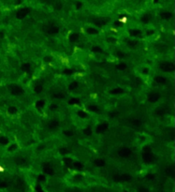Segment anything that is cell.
<instances>
[{
    "mask_svg": "<svg viewBox=\"0 0 175 192\" xmlns=\"http://www.w3.org/2000/svg\"><path fill=\"white\" fill-rule=\"evenodd\" d=\"M17 146H18L17 144H12V145L11 146V148H9V150H10V151H13V150H16V149H17Z\"/></svg>",
    "mask_w": 175,
    "mask_h": 192,
    "instance_id": "681fc988",
    "label": "cell"
},
{
    "mask_svg": "<svg viewBox=\"0 0 175 192\" xmlns=\"http://www.w3.org/2000/svg\"><path fill=\"white\" fill-rule=\"evenodd\" d=\"M22 2H23V0H17V2H16V3H17V4H21Z\"/></svg>",
    "mask_w": 175,
    "mask_h": 192,
    "instance_id": "6f0895ef",
    "label": "cell"
},
{
    "mask_svg": "<svg viewBox=\"0 0 175 192\" xmlns=\"http://www.w3.org/2000/svg\"><path fill=\"white\" fill-rule=\"evenodd\" d=\"M79 39H80V35H79L78 33H72V34H70L69 37H68V40L71 43H74L76 42V41H78Z\"/></svg>",
    "mask_w": 175,
    "mask_h": 192,
    "instance_id": "4fadbf2b",
    "label": "cell"
},
{
    "mask_svg": "<svg viewBox=\"0 0 175 192\" xmlns=\"http://www.w3.org/2000/svg\"><path fill=\"white\" fill-rule=\"evenodd\" d=\"M64 74H67V75H70V74H72L73 72H74V69H65L64 71Z\"/></svg>",
    "mask_w": 175,
    "mask_h": 192,
    "instance_id": "7bdbcfd3",
    "label": "cell"
},
{
    "mask_svg": "<svg viewBox=\"0 0 175 192\" xmlns=\"http://www.w3.org/2000/svg\"><path fill=\"white\" fill-rule=\"evenodd\" d=\"M86 31H87V33H88L89 35H97V34H98V30H97V29L94 28V27H88Z\"/></svg>",
    "mask_w": 175,
    "mask_h": 192,
    "instance_id": "cb8c5ba5",
    "label": "cell"
},
{
    "mask_svg": "<svg viewBox=\"0 0 175 192\" xmlns=\"http://www.w3.org/2000/svg\"><path fill=\"white\" fill-rule=\"evenodd\" d=\"M118 155L120 157L123 158H126V157H130L132 155V150L128 148V147H122L118 151Z\"/></svg>",
    "mask_w": 175,
    "mask_h": 192,
    "instance_id": "5b68a950",
    "label": "cell"
},
{
    "mask_svg": "<svg viewBox=\"0 0 175 192\" xmlns=\"http://www.w3.org/2000/svg\"><path fill=\"white\" fill-rule=\"evenodd\" d=\"M131 179V176L127 173H124V174H121L119 175V180L120 181H128Z\"/></svg>",
    "mask_w": 175,
    "mask_h": 192,
    "instance_id": "44dd1931",
    "label": "cell"
},
{
    "mask_svg": "<svg viewBox=\"0 0 175 192\" xmlns=\"http://www.w3.org/2000/svg\"><path fill=\"white\" fill-rule=\"evenodd\" d=\"M154 159H155V157H154V153L152 152V150L151 148L149 147H145L144 149H143V152H142V160L147 164H152L154 162Z\"/></svg>",
    "mask_w": 175,
    "mask_h": 192,
    "instance_id": "6da1fadb",
    "label": "cell"
},
{
    "mask_svg": "<svg viewBox=\"0 0 175 192\" xmlns=\"http://www.w3.org/2000/svg\"><path fill=\"white\" fill-rule=\"evenodd\" d=\"M35 92L37 93V94H39V93H41L42 92V90H43V86L41 85V84H39V83H38V84H36L35 85Z\"/></svg>",
    "mask_w": 175,
    "mask_h": 192,
    "instance_id": "1f68e13d",
    "label": "cell"
},
{
    "mask_svg": "<svg viewBox=\"0 0 175 192\" xmlns=\"http://www.w3.org/2000/svg\"><path fill=\"white\" fill-rule=\"evenodd\" d=\"M59 153L61 155H67L68 153V148H67V147H61L60 149H59Z\"/></svg>",
    "mask_w": 175,
    "mask_h": 192,
    "instance_id": "d590c367",
    "label": "cell"
},
{
    "mask_svg": "<svg viewBox=\"0 0 175 192\" xmlns=\"http://www.w3.org/2000/svg\"><path fill=\"white\" fill-rule=\"evenodd\" d=\"M160 68L165 72H172L174 71V64L172 62H168V61H164L160 63L159 65Z\"/></svg>",
    "mask_w": 175,
    "mask_h": 192,
    "instance_id": "3957f363",
    "label": "cell"
},
{
    "mask_svg": "<svg viewBox=\"0 0 175 192\" xmlns=\"http://www.w3.org/2000/svg\"><path fill=\"white\" fill-rule=\"evenodd\" d=\"M151 19H152V16L150 14H144L140 17V22L143 24H148L151 21Z\"/></svg>",
    "mask_w": 175,
    "mask_h": 192,
    "instance_id": "ac0fdd59",
    "label": "cell"
},
{
    "mask_svg": "<svg viewBox=\"0 0 175 192\" xmlns=\"http://www.w3.org/2000/svg\"><path fill=\"white\" fill-rule=\"evenodd\" d=\"M53 98H54V99H60V98H63V95L62 94H54V95H53Z\"/></svg>",
    "mask_w": 175,
    "mask_h": 192,
    "instance_id": "c3c4849f",
    "label": "cell"
},
{
    "mask_svg": "<svg viewBox=\"0 0 175 192\" xmlns=\"http://www.w3.org/2000/svg\"><path fill=\"white\" fill-rule=\"evenodd\" d=\"M15 162L17 164H20V165H25L26 164V160L24 157H17L15 159Z\"/></svg>",
    "mask_w": 175,
    "mask_h": 192,
    "instance_id": "83f0119b",
    "label": "cell"
},
{
    "mask_svg": "<svg viewBox=\"0 0 175 192\" xmlns=\"http://www.w3.org/2000/svg\"><path fill=\"white\" fill-rule=\"evenodd\" d=\"M111 94H113V95H121L124 93V89L121 88V87H116V88H113L112 90L111 91Z\"/></svg>",
    "mask_w": 175,
    "mask_h": 192,
    "instance_id": "d6986e66",
    "label": "cell"
},
{
    "mask_svg": "<svg viewBox=\"0 0 175 192\" xmlns=\"http://www.w3.org/2000/svg\"><path fill=\"white\" fill-rule=\"evenodd\" d=\"M64 134H65V135L68 136V137H70V136H72V134H73V132H72L71 130H65V131H64Z\"/></svg>",
    "mask_w": 175,
    "mask_h": 192,
    "instance_id": "bcb514c9",
    "label": "cell"
},
{
    "mask_svg": "<svg viewBox=\"0 0 175 192\" xmlns=\"http://www.w3.org/2000/svg\"><path fill=\"white\" fill-rule=\"evenodd\" d=\"M154 3H157V2H158V0H154Z\"/></svg>",
    "mask_w": 175,
    "mask_h": 192,
    "instance_id": "680465c9",
    "label": "cell"
},
{
    "mask_svg": "<svg viewBox=\"0 0 175 192\" xmlns=\"http://www.w3.org/2000/svg\"><path fill=\"white\" fill-rule=\"evenodd\" d=\"M44 106H45V101L43 100H39L36 102V107L38 109H41V108H43Z\"/></svg>",
    "mask_w": 175,
    "mask_h": 192,
    "instance_id": "4316f807",
    "label": "cell"
},
{
    "mask_svg": "<svg viewBox=\"0 0 175 192\" xmlns=\"http://www.w3.org/2000/svg\"><path fill=\"white\" fill-rule=\"evenodd\" d=\"M146 178L148 180H153L154 178V175L153 174V173H148V174L146 175Z\"/></svg>",
    "mask_w": 175,
    "mask_h": 192,
    "instance_id": "7dc6e473",
    "label": "cell"
},
{
    "mask_svg": "<svg viewBox=\"0 0 175 192\" xmlns=\"http://www.w3.org/2000/svg\"><path fill=\"white\" fill-rule=\"evenodd\" d=\"M92 51H93V52H97V53H101V52H102L101 48H100V47H97V46L92 47Z\"/></svg>",
    "mask_w": 175,
    "mask_h": 192,
    "instance_id": "60d3db41",
    "label": "cell"
},
{
    "mask_svg": "<svg viewBox=\"0 0 175 192\" xmlns=\"http://www.w3.org/2000/svg\"><path fill=\"white\" fill-rule=\"evenodd\" d=\"M22 69L25 72H30L31 71V65L29 63H24L22 65Z\"/></svg>",
    "mask_w": 175,
    "mask_h": 192,
    "instance_id": "ffe728a7",
    "label": "cell"
},
{
    "mask_svg": "<svg viewBox=\"0 0 175 192\" xmlns=\"http://www.w3.org/2000/svg\"><path fill=\"white\" fill-rule=\"evenodd\" d=\"M11 93L12 96H21L25 93V90L19 85H12L11 87Z\"/></svg>",
    "mask_w": 175,
    "mask_h": 192,
    "instance_id": "ba28073f",
    "label": "cell"
},
{
    "mask_svg": "<svg viewBox=\"0 0 175 192\" xmlns=\"http://www.w3.org/2000/svg\"><path fill=\"white\" fill-rule=\"evenodd\" d=\"M59 125H60L59 121H58V120H55V119H54V120H52V121L49 123L48 127H49V128H50L51 130H55L56 128H59Z\"/></svg>",
    "mask_w": 175,
    "mask_h": 192,
    "instance_id": "30bf717a",
    "label": "cell"
},
{
    "mask_svg": "<svg viewBox=\"0 0 175 192\" xmlns=\"http://www.w3.org/2000/svg\"><path fill=\"white\" fill-rule=\"evenodd\" d=\"M82 132H83V134H84V135L91 136V135H92V128H90V127H87V128H83Z\"/></svg>",
    "mask_w": 175,
    "mask_h": 192,
    "instance_id": "f1b7e54d",
    "label": "cell"
},
{
    "mask_svg": "<svg viewBox=\"0 0 175 192\" xmlns=\"http://www.w3.org/2000/svg\"><path fill=\"white\" fill-rule=\"evenodd\" d=\"M116 68H117L118 70H125V69L127 68V65L125 64V63H119L116 66Z\"/></svg>",
    "mask_w": 175,
    "mask_h": 192,
    "instance_id": "d4e9b609",
    "label": "cell"
},
{
    "mask_svg": "<svg viewBox=\"0 0 175 192\" xmlns=\"http://www.w3.org/2000/svg\"><path fill=\"white\" fill-rule=\"evenodd\" d=\"M80 102V100L78 99H76V98H71L70 100H68V104H70V105H75V104H78Z\"/></svg>",
    "mask_w": 175,
    "mask_h": 192,
    "instance_id": "836d02e7",
    "label": "cell"
},
{
    "mask_svg": "<svg viewBox=\"0 0 175 192\" xmlns=\"http://www.w3.org/2000/svg\"><path fill=\"white\" fill-rule=\"evenodd\" d=\"M44 32L48 34V35H56L59 32V27L57 25H54V24H49L44 27Z\"/></svg>",
    "mask_w": 175,
    "mask_h": 192,
    "instance_id": "7a4b0ae2",
    "label": "cell"
},
{
    "mask_svg": "<svg viewBox=\"0 0 175 192\" xmlns=\"http://www.w3.org/2000/svg\"><path fill=\"white\" fill-rule=\"evenodd\" d=\"M8 142H9V139H8L7 137H1V138H0V143H1V144H4V145H5V144H7Z\"/></svg>",
    "mask_w": 175,
    "mask_h": 192,
    "instance_id": "8d00e7d4",
    "label": "cell"
},
{
    "mask_svg": "<svg viewBox=\"0 0 175 192\" xmlns=\"http://www.w3.org/2000/svg\"><path fill=\"white\" fill-rule=\"evenodd\" d=\"M114 25H116V26H118V25H121V22H115V23H114Z\"/></svg>",
    "mask_w": 175,
    "mask_h": 192,
    "instance_id": "11a10c76",
    "label": "cell"
},
{
    "mask_svg": "<svg viewBox=\"0 0 175 192\" xmlns=\"http://www.w3.org/2000/svg\"><path fill=\"white\" fill-rule=\"evenodd\" d=\"M64 161H65V163L67 164V165H70V164L72 163V159L70 158V157H65Z\"/></svg>",
    "mask_w": 175,
    "mask_h": 192,
    "instance_id": "b9f144b4",
    "label": "cell"
},
{
    "mask_svg": "<svg viewBox=\"0 0 175 192\" xmlns=\"http://www.w3.org/2000/svg\"><path fill=\"white\" fill-rule=\"evenodd\" d=\"M54 169L51 165H49V164H47V165H45L44 167H43V173L45 175H54Z\"/></svg>",
    "mask_w": 175,
    "mask_h": 192,
    "instance_id": "9c48e42d",
    "label": "cell"
},
{
    "mask_svg": "<svg viewBox=\"0 0 175 192\" xmlns=\"http://www.w3.org/2000/svg\"><path fill=\"white\" fill-rule=\"evenodd\" d=\"M38 179H39V181H45L46 180V175L45 174H40L38 176Z\"/></svg>",
    "mask_w": 175,
    "mask_h": 192,
    "instance_id": "f6af8a7d",
    "label": "cell"
},
{
    "mask_svg": "<svg viewBox=\"0 0 175 192\" xmlns=\"http://www.w3.org/2000/svg\"><path fill=\"white\" fill-rule=\"evenodd\" d=\"M94 164L97 166V167H103L106 164V161L103 158H97V159L94 160Z\"/></svg>",
    "mask_w": 175,
    "mask_h": 192,
    "instance_id": "9a60e30c",
    "label": "cell"
},
{
    "mask_svg": "<svg viewBox=\"0 0 175 192\" xmlns=\"http://www.w3.org/2000/svg\"><path fill=\"white\" fill-rule=\"evenodd\" d=\"M109 129V123L107 122H103V123H100L97 126L96 128V132L97 134H103Z\"/></svg>",
    "mask_w": 175,
    "mask_h": 192,
    "instance_id": "8992f818",
    "label": "cell"
},
{
    "mask_svg": "<svg viewBox=\"0 0 175 192\" xmlns=\"http://www.w3.org/2000/svg\"><path fill=\"white\" fill-rule=\"evenodd\" d=\"M88 110L90 112H92V113H97L98 111H99V108L97 105H95V104H92V105H89L88 106Z\"/></svg>",
    "mask_w": 175,
    "mask_h": 192,
    "instance_id": "603a6c76",
    "label": "cell"
},
{
    "mask_svg": "<svg viewBox=\"0 0 175 192\" xmlns=\"http://www.w3.org/2000/svg\"><path fill=\"white\" fill-rule=\"evenodd\" d=\"M165 172H166V174L169 175V176H173L174 175V170H173L172 167H169L167 170H165Z\"/></svg>",
    "mask_w": 175,
    "mask_h": 192,
    "instance_id": "4dcf8cb0",
    "label": "cell"
},
{
    "mask_svg": "<svg viewBox=\"0 0 175 192\" xmlns=\"http://www.w3.org/2000/svg\"><path fill=\"white\" fill-rule=\"evenodd\" d=\"M160 99V94L157 92H151L148 94L147 97V100L151 103H156L157 101Z\"/></svg>",
    "mask_w": 175,
    "mask_h": 192,
    "instance_id": "52a82bcc",
    "label": "cell"
},
{
    "mask_svg": "<svg viewBox=\"0 0 175 192\" xmlns=\"http://www.w3.org/2000/svg\"><path fill=\"white\" fill-rule=\"evenodd\" d=\"M149 72H150V68H147V67H143L142 69H141V73H142L143 75H148Z\"/></svg>",
    "mask_w": 175,
    "mask_h": 192,
    "instance_id": "74e56055",
    "label": "cell"
},
{
    "mask_svg": "<svg viewBox=\"0 0 175 192\" xmlns=\"http://www.w3.org/2000/svg\"><path fill=\"white\" fill-rule=\"evenodd\" d=\"M78 82H76V81H74V82H72L69 83V85H68V88L70 89V90H75L77 87H78Z\"/></svg>",
    "mask_w": 175,
    "mask_h": 192,
    "instance_id": "d6a6232c",
    "label": "cell"
},
{
    "mask_svg": "<svg viewBox=\"0 0 175 192\" xmlns=\"http://www.w3.org/2000/svg\"><path fill=\"white\" fill-rule=\"evenodd\" d=\"M30 12V9L29 8H22L20 10L17 11L16 12V18L19 19V20H24L27 14Z\"/></svg>",
    "mask_w": 175,
    "mask_h": 192,
    "instance_id": "277c9868",
    "label": "cell"
},
{
    "mask_svg": "<svg viewBox=\"0 0 175 192\" xmlns=\"http://www.w3.org/2000/svg\"><path fill=\"white\" fill-rule=\"evenodd\" d=\"M82 7V2H77V3H76V9H81Z\"/></svg>",
    "mask_w": 175,
    "mask_h": 192,
    "instance_id": "816d5d0a",
    "label": "cell"
},
{
    "mask_svg": "<svg viewBox=\"0 0 175 192\" xmlns=\"http://www.w3.org/2000/svg\"><path fill=\"white\" fill-rule=\"evenodd\" d=\"M50 110L51 111H53V112H54V111H57L58 110V106L56 105V104H51L50 105Z\"/></svg>",
    "mask_w": 175,
    "mask_h": 192,
    "instance_id": "ab89813d",
    "label": "cell"
},
{
    "mask_svg": "<svg viewBox=\"0 0 175 192\" xmlns=\"http://www.w3.org/2000/svg\"><path fill=\"white\" fill-rule=\"evenodd\" d=\"M73 166H74L76 170H79V171H81V170L83 169V164L82 162H80V161H74L73 162Z\"/></svg>",
    "mask_w": 175,
    "mask_h": 192,
    "instance_id": "7402d4cb",
    "label": "cell"
},
{
    "mask_svg": "<svg viewBox=\"0 0 175 192\" xmlns=\"http://www.w3.org/2000/svg\"><path fill=\"white\" fill-rule=\"evenodd\" d=\"M114 115H115V114H113V113H111V114H110V116H111V118L113 117V116H114Z\"/></svg>",
    "mask_w": 175,
    "mask_h": 192,
    "instance_id": "9f6ffc18",
    "label": "cell"
},
{
    "mask_svg": "<svg viewBox=\"0 0 175 192\" xmlns=\"http://www.w3.org/2000/svg\"><path fill=\"white\" fill-rule=\"evenodd\" d=\"M107 23H108V19L102 18V19H98V20H97V21L95 22V25H96L97 27H101V26L106 25Z\"/></svg>",
    "mask_w": 175,
    "mask_h": 192,
    "instance_id": "7c38bea8",
    "label": "cell"
},
{
    "mask_svg": "<svg viewBox=\"0 0 175 192\" xmlns=\"http://www.w3.org/2000/svg\"><path fill=\"white\" fill-rule=\"evenodd\" d=\"M44 61H45L46 63H49V62H51V61H52V57H51V56H46L45 58H44Z\"/></svg>",
    "mask_w": 175,
    "mask_h": 192,
    "instance_id": "f907efd6",
    "label": "cell"
},
{
    "mask_svg": "<svg viewBox=\"0 0 175 192\" xmlns=\"http://www.w3.org/2000/svg\"><path fill=\"white\" fill-rule=\"evenodd\" d=\"M154 33V30H149V31H147L146 32V36H151V35H153Z\"/></svg>",
    "mask_w": 175,
    "mask_h": 192,
    "instance_id": "f5cc1de1",
    "label": "cell"
},
{
    "mask_svg": "<svg viewBox=\"0 0 175 192\" xmlns=\"http://www.w3.org/2000/svg\"><path fill=\"white\" fill-rule=\"evenodd\" d=\"M139 191H148V188L144 187V186H141V187L139 188Z\"/></svg>",
    "mask_w": 175,
    "mask_h": 192,
    "instance_id": "db71d44e",
    "label": "cell"
},
{
    "mask_svg": "<svg viewBox=\"0 0 175 192\" xmlns=\"http://www.w3.org/2000/svg\"><path fill=\"white\" fill-rule=\"evenodd\" d=\"M8 112L10 113L11 114H17V112H18V109L16 108L15 106H11L9 109H8Z\"/></svg>",
    "mask_w": 175,
    "mask_h": 192,
    "instance_id": "f546056e",
    "label": "cell"
},
{
    "mask_svg": "<svg viewBox=\"0 0 175 192\" xmlns=\"http://www.w3.org/2000/svg\"><path fill=\"white\" fill-rule=\"evenodd\" d=\"M76 114L78 115V117L82 118V119H84V118H86L88 116L87 114H86L85 112H83V111H78V112H76Z\"/></svg>",
    "mask_w": 175,
    "mask_h": 192,
    "instance_id": "484cf974",
    "label": "cell"
},
{
    "mask_svg": "<svg viewBox=\"0 0 175 192\" xmlns=\"http://www.w3.org/2000/svg\"><path fill=\"white\" fill-rule=\"evenodd\" d=\"M132 124L134 127H137V128H139V127H140V125H141V121L140 120H139V119H136V120H134V121L132 122Z\"/></svg>",
    "mask_w": 175,
    "mask_h": 192,
    "instance_id": "f35d334b",
    "label": "cell"
},
{
    "mask_svg": "<svg viewBox=\"0 0 175 192\" xmlns=\"http://www.w3.org/2000/svg\"><path fill=\"white\" fill-rule=\"evenodd\" d=\"M129 33H130V35L132 36V37H134V38H139V37H140V36L142 35V33H141V31H140L139 29H132Z\"/></svg>",
    "mask_w": 175,
    "mask_h": 192,
    "instance_id": "e0dca14e",
    "label": "cell"
},
{
    "mask_svg": "<svg viewBox=\"0 0 175 192\" xmlns=\"http://www.w3.org/2000/svg\"><path fill=\"white\" fill-rule=\"evenodd\" d=\"M116 55H117L118 58H124L125 56V54L123 52H117L116 53Z\"/></svg>",
    "mask_w": 175,
    "mask_h": 192,
    "instance_id": "ee69618b",
    "label": "cell"
},
{
    "mask_svg": "<svg viewBox=\"0 0 175 192\" xmlns=\"http://www.w3.org/2000/svg\"><path fill=\"white\" fill-rule=\"evenodd\" d=\"M160 17L163 20H168L169 18L172 17V13L168 11H163L160 12Z\"/></svg>",
    "mask_w": 175,
    "mask_h": 192,
    "instance_id": "8fae6325",
    "label": "cell"
},
{
    "mask_svg": "<svg viewBox=\"0 0 175 192\" xmlns=\"http://www.w3.org/2000/svg\"><path fill=\"white\" fill-rule=\"evenodd\" d=\"M126 45H127L129 48H135V47L138 45V40L135 39H130L126 41Z\"/></svg>",
    "mask_w": 175,
    "mask_h": 192,
    "instance_id": "5bb4252c",
    "label": "cell"
},
{
    "mask_svg": "<svg viewBox=\"0 0 175 192\" xmlns=\"http://www.w3.org/2000/svg\"><path fill=\"white\" fill-rule=\"evenodd\" d=\"M166 114V109L162 108V107L156 109V114H158V115H163V114Z\"/></svg>",
    "mask_w": 175,
    "mask_h": 192,
    "instance_id": "e575fe53",
    "label": "cell"
},
{
    "mask_svg": "<svg viewBox=\"0 0 175 192\" xmlns=\"http://www.w3.org/2000/svg\"><path fill=\"white\" fill-rule=\"evenodd\" d=\"M154 81L156 83L158 84H165L166 82H167V79L163 77V76H156L155 78H154Z\"/></svg>",
    "mask_w": 175,
    "mask_h": 192,
    "instance_id": "2e32d148",
    "label": "cell"
}]
</instances>
